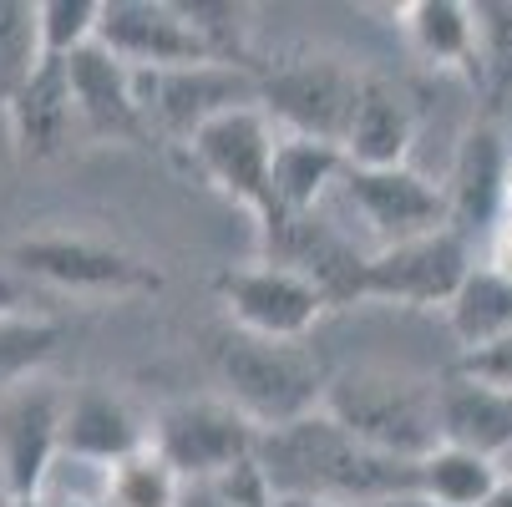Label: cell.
Segmentation results:
<instances>
[{
    "mask_svg": "<svg viewBox=\"0 0 512 507\" xmlns=\"http://www.w3.org/2000/svg\"><path fill=\"white\" fill-rule=\"evenodd\" d=\"M259 467L269 472L279 502L305 497V502H335V507H376L386 497L416 492V462H396L360 447L325 411L264 431Z\"/></svg>",
    "mask_w": 512,
    "mask_h": 507,
    "instance_id": "cell-1",
    "label": "cell"
},
{
    "mask_svg": "<svg viewBox=\"0 0 512 507\" xmlns=\"http://www.w3.org/2000/svg\"><path fill=\"white\" fill-rule=\"evenodd\" d=\"M198 340L213 381L224 386V401H234L259 431L305 421L325 406L330 371L315 350H305V340H264L234 320L203 325Z\"/></svg>",
    "mask_w": 512,
    "mask_h": 507,
    "instance_id": "cell-2",
    "label": "cell"
},
{
    "mask_svg": "<svg viewBox=\"0 0 512 507\" xmlns=\"http://www.w3.org/2000/svg\"><path fill=\"white\" fill-rule=\"evenodd\" d=\"M360 447L396 462H421L442 447V411H436V381L406 376L391 366H355L330 376L325 406Z\"/></svg>",
    "mask_w": 512,
    "mask_h": 507,
    "instance_id": "cell-3",
    "label": "cell"
},
{
    "mask_svg": "<svg viewBox=\"0 0 512 507\" xmlns=\"http://www.w3.org/2000/svg\"><path fill=\"white\" fill-rule=\"evenodd\" d=\"M365 77L350 56L325 51V46H289L269 61H259V107L279 127V137H310L330 142L345 153V132L355 122Z\"/></svg>",
    "mask_w": 512,
    "mask_h": 507,
    "instance_id": "cell-4",
    "label": "cell"
},
{
    "mask_svg": "<svg viewBox=\"0 0 512 507\" xmlns=\"http://www.w3.org/2000/svg\"><path fill=\"white\" fill-rule=\"evenodd\" d=\"M0 269L21 274L26 284H51L61 295H87V300H142V295H163L168 284L163 269L142 254L77 229H41L6 244Z\"/></svg>",
    "mask_w": 512,
    "mask_h": 507,
    "instance_id": "cell-5",
    "label": "cell"
},
{
    "mask_svg": "<svg viewBox=\"0 0 512 507\" xmlns=\"http://www.w3.org/2000/svg\"><path fill=\"white\" fill-rule=\"evenodd\" d=\"M132 87H137V107L148 117L153 142H163V148H188L224 112L259 107L254 71L218 66V61L173 66V71H132Z\"/></svg>",
    "mask_w": 512,
    "mask_h": 507,
    "instance_id": "cell-6",
    "label": "cell"
},
{
    "mask_svg": "<svg viewBox=\"0 0 512 507\" xmlns=\"http://www.w3.org/2000/svg\"><path fill=\"white\" fill-rule=\"evenodd\" d=\"M264 431L224 396H183L158 406L153 416V452L183 477L208 482L249 457H259Z\"/></svg>",
    "mask_w": 512,
    "mask_h": 507,
    "instance_id": "cell-7",
    "label": "cell"
},
{
    "mask_svg": "<svg viewBox=\"0 0 512 507\" xmlns=\"http://www.w3.org/2000/svg\"><path fill=\"white\" fill-rule=\"evenodd\" d=\"M477 269V249L457 229H436L391 249H376L365 264L360 300H391L411 310H452L462 284Z\"/></svg>",
    "mask_w": 512,
    "mask_h": 507,
    "instance_id": "cell-8",
    "label": "cell"
},
{
    "mask_svg": "<svg viewBox=\"0 0 512 507\" xmlns=\"http://www.w3.org/2000/svg\"><path fill=\"white\" fill-rule=\"evenodd\" d=\"M259 249H264V264H279V269H295V274L315 279L330 305H355L360 300L371 254H360L355 239L330 219L325 208L259 213Z\"/></svg>",
    "mask_w": 512,
    "mask_h": 507,
    "instance_id": "cell-9",
    "label": "cell"
},
{
    "mask_svg": "<svg viewBox=\"0 0 512 507\" xmlns=\"http://www.w3.org/2000/svg\"><path fill=\"white\" fill-rule=\"evenodd\" d=\"M213 300L224 305V320H234L249 335L264 340H305L315 320L330 310L325 289L295 269L279 264H239L213 274Z\"/></svg>",
    "mask_w": 512,
    "mask_h": 507,
    "instance_id": "cell-10",
    "label": "cell"
},
{
    "mask_svg": "<svg viewBox=\"0 0 512 507\" xmlns=\"http://www.w3.org/2000/svg\"><path fill=\"white\" fill-rule=\"evenodd\" d=\"M274 148H279V127L264 117V107H239V112H224L218 122H208L183 153L203 183H213L229 203L259 213L269 198Z\"/></svg>",
    "mask_w": 512,
    "mask_h": 507,
    "instance_id": "cell-11",
    "label": "cell"
},
{
    "mask_svg": "<svg viewBox=\"0 0 512 507\" xmlns=\"http://www.w3.org/2000/svg\"><path fill=\"white\" fill-rule=\"evenodd\" d=\"M66 391L46 376L0 396V497H36L61 457Z\"/></svg>",
    "mask_w": 512,
    "mask_h": 507,
    "instance_id": "cell-12",
    "label": "cell"
},
{
    "mask_svg": "<svg viewBox=\"0 0 512 507\" xmlns=\"http://www.w3.org/2000/svg\"><path fill=\"white\" fill-rule=\"evenodd\" d=\"M340 198L365 219L381 249L447 229V188L426 183L416 168H350L340 178Z\"/></svg>",
    "mask_w": 512,
    "mask_h": 507,
    "instance_id": "cell-13",
    "label": "cell"
},
{
    "mask_svg": "<svg viewBox=\"0 0 512 507\" xmlns=\"http://www.w3.org/2000/svg\"><path fill=\"white\" fill-rule=\"evenodd\" d=\"M97 46L132 71H173L213 61L178 0H102Z\"/></svg>",
    "mask_w": 512,
    "mask_h": 507,
    "instance_id": "cell-14",
    "label": "cell"
},
{
    "mask_svg": "<svg viewBox=\"0 0 512 507\" xmlns=\"http://www.w3.org/2000/svg\"><path fill=\"white\" fill-rule=\"evenodd\" d=\"M66 71H71V97H77L87 148H112V142L117 148H153L148 117L137 107L132 66H122L102 46H87L77 56H66Z\"/></svg>",
    "mask_w": 512,
    "mask_h": 507,
    "instance_id": "cell-15",
    "label": "cell"
},
{
    "mask_svg": "<svg viewBox=\"0 0 512 507\" xmlns=\"http://www.w3.org/2000/svg\"><path fill=\"white\" fill-rule=\"evenodd\" d=\"M142 447H153V421L122 391H112L102 381L66 391V421H61V452L66 457L117 467V462L137 457Z\"/></svg>",
    "mask_w": 512,
    "mask_h": 507,
    "instance_id": "cell-16",
    "label": "cell"
},
{
    "mask_svg": "<svg viewBox=\"0 0 512 507\" xmlns=\"http://www.w3.org/2000/svg\"><path fill=\"white\" fill-rule=\"evenodd\" d=\"M11 122V142L21 163H56L71 148H82V117H77V97H71V71L66 61L46 56L41 71L16 92V102L6 107Z\"/></svg>",
    "mask_w": 512,
    "mask_h": 507,
    "instance_id": "cell-17",
    "label": "cell"
},
{
    "mask_svg": "<svg viewBox=\"0 0 512 507\" xmlns=\"http://www.w3.org/2000/svg\"><path fill=\"white\" fill-rule=\"evenodd\" d=\"M507 163H512V153L502 148V132L492 122H472L457 148V163H452V183H447V229H457L472 249L502 219Z\"/></svg>",
    "mask_w": 512,
    "mask_h": 507,
    "instance_id": "cell-18",
    "label": "cell"
},
{
    "mask_svg": "<svg viewBox=\"0 0 512 507\" xmlns=\"http://www.w3.org/2000/svg\"><path fill=\"white\" fill-rule=\"evenodd\" d=\"M416 122H421L416 97L396 77L371 71L365 92H360V107H355V122L345 132V163L350 168H406Z\"/></svg>",
    "mask_w": 512,
    "mask_h": 507,
    "instance_id": "cell-19",
    "label": "cell"
},
{
    "mask_svg": "<svg viewBox=\"0 0 512 507\" xmlns=\"http://www.w3.org/2000/svg\"><path fill=\"white\" fill-rule=\"evenodd\" d=\"M436 411H442L447 447H467L492 462L512 447V391L447 371V376H436Z\"/></svg>",
    "mask_w": 512,
    "mask_h": 507,
    "instance_id": "cell-20",
    "label": "cell"
},
{
    "mask_svg": "<svg viewBox=\"0 0 512 507\" xmlns=\"http://www.w3.org/2000/svg\"><path fill=\"white\" fill-rule=\"evenodd\" d=\"M340 178H345L340 148L310 142V137H279L274 168H269V198H264L259 213H310V208L325 203L330 188H340Z\"/></svg>",
    "mask_w": 512,
    "mask_h": 507,
    "instance_id": "cell-21",
    "label": "cell"
},
{
    "mask_svg": "<svg viewBox=\"0 0 512 507\" xmlns=\"http://www.w3.org/2000/svg\"><path fill=\"white\" fill-rule=\"evenodd\" d=\"M401 36L426 66H457L477 82L482 36L472 6H462V0H411V6H401Z\"/></svg>",
    "mask_w": 512,
    "mask_h": 507,
    "instance_id": "cell-22",
    "label": "cell"
},
{
    "mask_svg": "<svg viewBox=\"0 0 512 507\" xmlns=\"http://www.w3.org/2000/svg\"><path fill=\"white\" fill-rule=\"evenodd\" d=\"M502 472L492 457H477L467 447H436L431 457L416 462V492L431 497L436 507H482L497 492Z\"/></svg>",
    "mask_w": 512,
    "mask_h": 507,
    "instance_id": "cell-23",
    "label": "cell"
},
{
    "mask_svg": "<svg viewBox=\"0 0 512 507\" xmlns=\"http://www.w3.org/2000/svg\"><path fill=\"white\" fill-rule=\"evenodd\" d=\"M447 320H452V335L462 340V350H477V345H492V340L512 335V279L487 274L477 264L472 279L462 284L457 305L447 310Z\"/></svg>",
    "mask_w": 512,
    "mask_h": 507,
    "instance_id": "cell-24",
    "label": "cell"
},
{
    "mask_svg": "<svg viewBox=\"0 0 512 507\" xmlns=\"http://www.w3.org/2000/svg\"><path fill=\"white\" fill-rule=\"evenodd\" d=\"M56 350H61V325L51 315H36V310L6 315L0 320V396L36 381Z\"/></svg>",
    "mask_w": 512,
    "mask_h": 507,
    "instance_id": "cell-25",
    "label": "cell"
},
{
    "mask_svg": "<svg viewBox=\"0 0 512 507\" xmlns=\"http://www.w3.org/2000/svg\"><path fill=\"white\" fill-rule=\"evenodd\" d=\"M41 0H0V107H11L16 92L41 71Z\"/></svg>",
    "mask_w": 512,
    "mask_h": 507,
    "instance_id": "cell-26",
    "label": "cell"
},
{
    "mask_svg": "<svg viewBox=\"0 0 512 507\" xmlns=\"http://www.w3.org/2000/svg\"><path fill=\"white\" fill-rule=\"evenodd\" d=\"M183 16L193 21L198 41L208 46V56L218 66H239V71H259L254 61V11L249 6H234V0H178Z\"/></svg>",
    "mask_w": 512,
    "mask_h": 507,
    "instance_id": "cell-27",
    "label": "cell"
},
{
    "mask_svg": "<svg viewBox=\"0 0 512 507\" xmlns=\"http://www.w3.org/2000/svg\"><path fill=\"white\" fill-rule=\"evenodd\" d=\"M178 497H183V477L153 447L117 462L107 477V507H178Z\"/></svg>",
    "mask_w": 512,
    "mask_h": 507,
    "instance_id": "cell-28",
    "label": "cell"
},
{
    "mask_svg": "<svg viewBox=\"0 0 512 507\" xmlns=\"http://www.w3.org/2000/svg\"><path fill=\"white\" fill-rule=\"evenodd\" d=\"M477 11V36H482V71L477 82L487 87V102L502 107L512 97V6H492L482 0Z\"/></svg>",
    "mask_w": 512,
    "mask_h": 507,
    "instance_id": "cell-29",
    "label": "cell"
},
{
    "mask_svg": "<svg viewBox=\"0 0 512 507\" xmlns=\"http://www.w3.org/2000/svg\"><path fill=\"white\" fill-rule=\"evenodd\" d=\"M97 26H102V0H41V46L56 61L97 46Z\"/></svg>",
    "mask_w": 512,
    "mask_h": 507,
    "instance_id": "cell-30",
    "label": "cell"
},
{
    "mask_svg": "<svg viewBox=\"0 0 512 507\" xmlns=\"http://www.w3.org/2000/svg\"><path fill=\"white\" fill-rule=\"evenodd\" d=\"M457 376H472L482 386H497V391H512V335L492 340V345H477V350H462L452 360Z\"/></svg>",
    "mask_w": 512,
    "mask_h": 507,
    "instance_id": "cell-31",
    "label": "cell"
},
{
    "mask_svg": "<svg viewBox=\"0 0 512 507\" xmlns=\"http://www.w3.org/2000/svg\"><path fill=\"white\" fill-rule=\"evenodd\" d=\"M487 274H502V279H512V219L502 213V219L487 229V239H482V259H477Z\"/></svg>",
    "mask_w": 512,
    "mask_h": 507,
    "instance_id": "cell-32",
    "label": "cell"
},
{
    "mask_svg": "<svg viewBox=\"0 0 512 507\" xmlns=\"http://www.w3.org/2000/svg\"><path fill=\"white\" fill-rule=\"evenodd\" d=\"M26 300H31V284L21 274H11V269H0V320L26 310Z\"/></svg>",
    "mask_w": 512,
    "mask_h": 507,
    "instance_id": "cell-33",
    "label": "cell"
},
{
    "mask_svg": "<svg viewBox=\"0 0 512 507\" xmlns=\"http://www.w3.org/2000/svg\"><path fill=\"white\" fill-rule=\"evenodd\" d=\"M376 507H436V502L421 497V492H401V497H386V502H376Z\"/></svg>",
    "mask_w": 512,
    "mask_h": 507,
    "instance_id": "cell-34",
    "label": "cell"
},
{
    "mask_svg": "<svg viewBox=\"0 0 512 507\" xmlns=\"http://www.w3.org/2000/svg\"><path fill=\"white\" fill-rule=\"evenodd\" d=\"M482 507H512V477H502V482H497V492H492Z\"/></svg>",
    "mask_w": 512,
    "mask_h": 507,
    "instance_id": "cell-35",
    "label": "cell"
},
{
    "mask_svg": "<svg viewBox=\"0 0 512 507\" xmlns=\"http://www.w3.org/2000/svg\"><path fill=\"white\" fill-rule=\"evenodd\" d=\"M502 213L512 219V163H507V178H502Z\"/></svg>",
    "mask_w": 512,
    "mask_h": 507,
    "instance_id": "cell-36",
    "label": "cell"
},
{
    "mask_svg": "<svg viewBox=\"0 0 512 507\" xmlns=\"http://www.w3.org/2000/svg\"><path fill=\"white\" fill-rule=\"evenodd\" d=\"M0 507H41V497H0Z\"/></svg>",
    "mask_w": 512,
    "mask_h": 507,
    "instance_id": "cell-37",
    "label": "cell"
},
{
    "mask_svg": "<svg viewBox=\"0 0 512 507\" xmlns=\"http://www.w3.org/2000/svg\"><path fill=\"white\" fill-rule=\"evenodd\" d=\"M279 507H335V502H305V497H284Z\"/></svg>",
    "mask_w": 512,
    "mask_h": 507,
    "instance_id": "cell-38",
    "label": "cell"
}]
</instances>
